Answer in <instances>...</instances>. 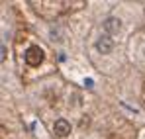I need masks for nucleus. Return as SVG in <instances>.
<instances>
[{"mask_svg":"<svg viewBox=\"0 0 145 139\" xmlns=\"http://www.w3.org/2000/svg\"><path fill=\"white\" fill-rule=\"evenodd\" d=\"M25 63L29 65V67H39L41 63H43V51L39 49V47H29L27 51H25Z\"/></svg>","mask_w":145,"mask_h":139,"instance_id":"obj_1","label":"nucleus"},{"mask_svg":"<svg viewBox=\"0 0 145 139\" xmlns=\"http://www.w3.org/2000/svg\"><path fill=\"white\" fill-rule=\"evenodd\" d=\"M96 49L102 53V55H106V53H110L112 49H114V39L110 37V35H102L100 39L96 41Z\"/></svg>","mask_w":145,"mask_h":139,"instance_id":"obj_2","label":"nucleus"},{"mask_svg":"<svg viewBox=\"0 0 145 139\" xmlns=\"http://www.w3.org/2000/svg\"><path fill=\"white\" fill-rule=\"evenodd\" d=\"M53 131L59 135V137H67L69 133H71V123L67 121V119H57L55 121V125H53Z\"/></svg>","mask_w":145,"mask_h":139,"instance_id":"obj_3","label":"nucleus"},{"mask_svg":"<svg viewBox=\"0 0 145 139\" xmlns=\"http://www.w3.org/2000/svg\"><path fill=\"white\" fill-rule=\"evenodd\" d=\"M104 29H106L108 33H118L121 29V22L118 18H108V20L104 22Z\"/></svg>","mask_w":145,"mask_h":139,"instance_id":"obj_4","label":"nucleus"},{"mask_svg":"<svg viewBox=\"0 0 145 139\" xmlns=\"http://www.w3.org/2000/svg\"><path fill=\"white\" fill-rule=\"evenodd\" d=\"M84 84H86L88 88H92V86H94V80H92V78H86V80H84Z\"/></svg>","mask_w":145,"mask_h":139,"instance_id":"obj_5","label":"nucleus"}]
</instances>
